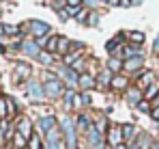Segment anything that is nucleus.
<instances>
[{
    "mask_svg": "<svg viewBox=\"0 0 159 149\" xmlns=\"http://www.w3.org/2000/svg\"><path fill=\"white\" fill-rule=\"evenodd\" d=\"M7 108H9V115H15L17 112V106H15V102L11 97H7Z\"/></svg>",
    "mask_w": 159,
    "mask_h": 149,
    "instance_id": "nucleus-31",
    "label": "nucleus"
},
{
    "mask_svg": "<svg viewBox=\"0 0 159 149\" xmlns=\"http://www.w3.org/2000/svg\"><path fill=\"white\" fill-rule=\"evenodd\" d=\"M153 149H159V145H155V147H153Z\"/></svg>",
    "mask_w": 159,
    "mask_h": 149,
    "instance_id": "nucleus-44",
    "label": "nucleus"
},
{
    "mask_svg": "<svg viewBox=\"0 0 159 149\" xmlns=\"http://www.w3.org/2000/svg\"><path fill=\"white\" fill-rule=\"evenodd\" d=\"M39 127H41L43 132H50V130L56 127V119H54L52 115H48V117H43V119L39 121Z\"/></svg>",
    "mask_w": 159,
    "mask_h": 149,
    "instance_id": "nucleus-12",
    "label": "nucleus"
},
{
    "mask_svg": "<svg viewBox=\"0 0 159 149\" xmlns=\"http://www.w3.org/2000/svg\"><path fill=\"white\" fill-rule=\"evenodd\" d=\"M28 97L30 99H37V102H41V99L45 97V89L39 84V82H28Z\"/></svg>",
    "mask_w": 159,
    "mask_h": 149,
    "instance_id": "nucleus-4",
    "label": "nucleus"
},
{
    "mask_svg": "<svg viewBox=\"0 0 159 149\" xmlns=\"http://www.w3.org/2000/svg\"><path fill=\"white\" fill-rule=\"evenodd\" d=\"M107 143H110V147L123 145V127H118V125L110 127V130H107Z\"/></svg>",
    "mask_w": 159,
    "mask_h": 149,
    "instance_id": "nucleus-3",
    "label": "nucleus"
},
{
    "mask_svg": "<svg viewBox=\"0 0 159 149\" xmlns=\"http://www.w3.org/2000/svg\"><path fill=\"white\" fill-rule=\"evenodd\" d=\"M22 48H24V52H26L28 56H39V54H41V50H39V46H37L34 41H26Z\"/></svg>",
    "mask_w": 159,
    "mask_h": 149,
    "instance_id": "nucleus-15",
    "label": "nucleus"
},
{
    "mask_svg": "<svg viewBox=\"0 0 159 149\" xmlns=\"http://www.w3.org/2000/svg\"><path fill=\"white\" fill-rule=\"evenodd\" d=\"M45 48H48V52H54V50H58V37H50V41L45 43Z\"/></svg>",
    "mask_w": 159,
    "mask_h": 149,
    "instance_id": "nucleus-26",
    "label": "nucleus"
},
{
    "mask_svg": "<svg viewBox=\"0 0 159 149\" xmlns=\"http://www.w3.org/2000/svg\"><path fill=\"white\" fill-rule=\"evenodd\" d=\"M155 52H159V37L155 39Z\"/></svg>",
    "mask_w": 159,
    "mask_h": 149,
    "instance_id": "nucleus-38",
    "label": "nucleus"
},
{
    "mask_svg": "<svg viewBox=\"0 0 159 149\" xmlns=\"http://www.w3.org/2000/svg\"><path fill=\"white\" fill-rule=\"evenodd\" d=\"M140 2H142V0H131V4H140Z\"/></svg>",
    "mask_w": 159,
    "mask_h": 149,
    "instance_id": "nucleus-41",
    "label": "nucleus"
},
{
    "mask_svg": "<svg viewBox=\"0 0 159 149\" xmlns=\"http://www.w3.org/2000/svg\"><path fill=\"white\" fill-rule=\"evenodd\" d=\"M82 149H90V147H82Z\"/></svg>",
    "mask_w": 159,
    "mask_h": 149,
    "instance_id": "nucleus-46",
    "label": "nucleus"
},
{
    "mask_svg": "<svg viewBox=\"0 0 159 149\" xmlns=\"http://www.w3.org/2000/svg\"><path fill=\"white\" fill-rule=\"evenodd\" d=\"M142 97H144V95H142L140 89H129V91H127V99H129V104H133V106H138V104L142 102Z\"/></svg>",
    "mask_w": 159,
    "mask_h": 149,
    "instance_id": "nucleus-11",
    "label": "nucleus"
},
{
    "mask_svg": "<svg viewBox=\"0 0 159 149\" xmlns=\"http://www.w3.org/2000/svg\"><path fill=\"white\" fill-rule=\"evenodd\" d=\"M80 2H82V0H67V4H69V7H78Z\"/></svg>",
    "mask_w": 159,
    "mask_h": 149,
    "instance_id": "nucleus-37",
    "label": "nucleus"
},
{
    "mask_svg": "<svg viewBox=\"0 0 159 149\" xmlns=\"http://www.w3.org/2000/svg\"><path fill=\"white\" fill-rule=\"evenodd\" d=\"M45 149H62L60 134H58V130H56V127L48 132V145H45Z\"/></svg>",
    "mask_w": 159,
    "mask_h": 149,
    "instance_id": "nucleus-6",
    "label": "nucleus"
},
{
    "mask_svg": "<svg viewBox=\"0 0 159 149\" xmlns=\"http://www.w3.org/2000/svg\"><path fill=\"white\" fill-rule=\"evenodd\" d=\"M86 134H88V138H90V147L101 149V132H99L97 127H90Z\"/></svg>",
    "mask_w": 159,
    "mask_h": 149,
    "instance_id": "nucleus-7",
    "label": "nucleus"
},
{
    "mask_svg": "<svg viewBox=\"0 0 159 149\" xmlns=\"http://www.w3.org/2000/svg\"><path fill=\"white\" fill-rule=\"evenodd\" d=\"M62 130H65V138H67V147L75 149L78 147V141H75V127H73V121L69 117H62Z\"/></svg>",
    "mask_w": 159,
    "mask_h": 149,
    "instance_id": "nucleus-2",
    "label": "nucleus"
},
{
    "mask_svg": "<svg viewBox=\"0 0 159 149\" xmlns=\"http://www.w3.org/2000/svg\"><path fill=\"white\" fill-rule=\"evenodd\" d=\"M2 32H4V26H0V35H2Z\"/></svg>",
    "mask_w": 159,
    "mask_h": 149,
    "instance_id": "nucleus-43",
    "label": "nucleus"
},
{
    "mask_svg": "<svg viewBox=\"0 0 159 149\" xmlns=\"http://www.w3.org/2000/svg\"><path fill=\"white\" fill-rule=\"evenodd\" d=\"M112 149H125V145H118V147H112Z\"/></svg>",
    "mask_w": 159,
    "mask_h": 149,
    "instance_id": "nucleus-42",
    "label": "nucleus"
},
{
    "mask_svg": "<svg viewBox=\"0 0 159 149\" xmlns=\"http://www.w3.org/2000/svg\"><path fill=\"white\" fill-rule=\"evenodd\" d=\"M138 108H140L142 112H151V108H148V102H144V99H142V102L138 104Z\"/></svg>",
    "mask_w": 159,
    "mask_h": 149,
    "instance_id": "nucleus-32",
    "label": "nucleus"
},
{
    "mask_svg": "<svg viewBox=\"0 0 159 149\" xmlns=\"http://www.w3.org/2000/svg\"><path fill=\"white\" fill-rule=\"evenodd\" d=\"M129 37H131L133 46H135V43H142V41H144V32H131Z\"/></svg>",
    "mask_w": 159,
    "mask_h": 149,
    "instance_id": "nucleus-28",
    "label": "nucleus"
},
{
    "mask_svg": "<svg viewBox=\"0 0 159 149\" xmlns=\"http://www.w3.org/2000/svg\"><path fill=\"white\" fill-rule=\"evenodd\" d=\"M90 102H93V99H90V95H88V93H82V104H86V106H88Z\"/></svg>",
    "mask_w": 159,
    "mask_h": 149,
    "instance_id": "nucleus-34",
    "label": "nucleus"
},
{
    "mask_svg": "<svg viewBox=\"0 0 159 149\" xmlns=\"http://www.w3.org/2000/svg\"><path fill=\"white\" fill-rule=\"evenodd\" d=\"M43 89H45V97H60V95H65V87H62V82L58 80V78H48V82L43 84Z\"/></svg>",
    "mask_w": 159,
    "mask_h": 149,
    "instance_id": "nucleus-1",
    "label": "nucleus"
},
{
    "mask_svg": "<svg viewBox=\"0 0 159 149\" xmlns=\"http://www.w3.org/2000/svg\"><path fill=\"white\" fill-rule=\"evenodd\" d=\"M142 63H144L142 54H140V56H133V58H127V61H125V69H127V72H135V69L142 67Z\"/></svg>",
    "mask_w": 159,
    "mask_h": 149,
    "instance_id": "nucleus-8",
    "label": "nucleus"
},
{
    "mask_svg": "<svg viewBox=\"0 0 159 149\" xmlns=\"http://www.w3.org/2000/svg\"><path fill=\"white\" fill-rule=\"evenodd\" d=\"M95 84H97V82H95V78H93L90 74H82L80 76V87H82V89L88 91V89H93Z\"/></svg>",
    "mask_w": 159,
    "mask_h": 149,
    "instance_id": "nucleus-13",
    "label": "nucleus"
},
{
    "mask_svg": "<svg viewBox=\"0 0 159 149\" xmlns=\"http://www.w3.org/2000/svg\"><path fill=\"white\" fill-rule=\"evenodd\" d=\"M65 104H67V108H71L75 104V93L73 91H65Z\"/></svg>",
    "mask_w": 159,
    "mask_h": 149,
    "instance_id": "nucleus-23",
    "label": "nucleus"
},
{
    "mask_svg": "<svg viewBox=\"0 0 159 149\" xmlns=\"http://www.w3.org/2000/svg\"><path fill=\"white\" fill-rule=\"evenodd\" d=\"M78 125H80V130H84V132H88L93 125H90V119L86 117V115H80V119H78Z\"/></svg>",
    "mask_w": 159,
    "mask_h": 149,
    "instance_id": "nucleus-19",
    "label": "nucleus"
},
{
    "mask_svg": "<svg viewBox=\"0 0 159 149\" xmlns=\"http://www.w3.org/2000/svg\"><path fill=\"white\" fill-rule=\"evenodd\" d=\"M30 30H32L34 37H43V35L50 32V24H45V22H41V20H32V22H30Z\"/></svg>",
    "mask_w": 159,
    "mask_h": 149,
    "instance_id": "nucleus-5",
    "label": "nucleus"
},
{
    "mask_svg": "<svg viewBox=\"0 0 159 149\" xmlns=\"http://www.w3.org/2000/svg\"><path fill=\"white\" fill-rule=\"evenodd\" d=\"M107 67H110V72H118V69L123 67V63H120L118 58H110V61H107Z\"/></svg>",
    "mask_w": 159,
    "mask_h": 149,
    "instance_id": "nucleus-24",
    "label": "nucleus"
},
{
    "mask_svg": "<svg viewBox=\"0 0 159 149\" xmlns=\"http://www.w3.org/2000/svg\"><path fill=\"white\" fill-rule=\"evenodd\" d=\"M97 84H99V87H107V84H112V76H110V72H101L99 78H97Z\"/></svg>",
    "mask_w": 159,
    "mask_h": 149,
    "instance_id": "nucleus-18",
    "label": "nucleus"
},
{
    "mask_svg": "<svg viewBox=\"0 0 159 149\" xmlns=\"http://www.w3.org/2000/svg\"><path fill=\"white\" fill-rule=\"evenodd\" d=\"M153 95H155V87H148V89H146V97L144 99H151Z\"/></svg>",
    "mask_w": 159,
    "mask_h": 149,
    "instance_id": "nucleus-33",
    "label": "nucleus"
},
{
    "mask_svg": "<svg viewBox=\"0 0 159 149\" xmlns=\"http://www.w3.org/2000/svg\"><path fill=\"white\" fill-rule=\"evenodd\" d=\"M110 87H112V89H116V91H120V89H127V78H123V76H114Z\"/></svg>",
    "mask_w": 159,
    "mask_h": 149,
    "instance_id": "nucleus-16",
    "label": "nucleus"
},
{
    "mask_svg": "<svg viewBox=\"0 0 159 149\" xmlns=\"http://www.w3.org/2000/svg\"><path fill=\"white\" fill-rule=\"evenodd\" d=\"M4 32H9V35H13V32H15V26H4Z\"/></svg>",
    "mask_w": 159,
    "mask_h": 149,
    "instance_id": "nucleus-36",
    "label": "nucleus"
},
{
    "mask_svg": "<svg viewBox=\"0 0 159 149\" xmlns=\"http://www.w3.org/2000/svg\"><path fill=\"white\" fill-rule=\"evenodd\" d=\"M153 80H155V74L153 72H144V76L138 80V89H144V87H151L153 84Z\"/></svg>",
    "mask_w": 159,
    "mask_h": 149,
    "instance_id": "nucleus-14",
    "label": "nucleus"
},
{
    "mask_svg": "<svg viewBox=\"0 0 159 149\" xmlns=\"http://www.w3.org/2000/svg\"><path fill=\"white\" fill-rule=\"evenodd\" d=\"M133 136H135V127H133L131 123L123 125V138H127V141H129V138H133Z\"/></svg>",
    "mask_w": 159,
    "mask_h": 149,
    "instance_id": "nucleus-20",
    "label": "nucleus"
},
{
    "mask_svg": "<svg viewBox=\"0 0 159 149\" xmlns=\"http://www.w3.org/2000/svg\"><path fill=\"white\" fill-rule=\"evenodd\" d=\"M15 147H17V149L26 147V138H24V136H22V134H20V132H17V134H15Z\"/></svg>",
    "mask_w": 159,
    "mask_h": 149,
    "instance_id": "nucleus-27",
    "label": "nucleus"
},
{
    "mask_svg": "<svg viewBox=\"0 0 159 149\" xmlns=\"http://www.w3.org/2000/svg\"><path fill=\"white\" fill-rule=\"evenodd\" d=\"M62 74H65V78H67L69 84H80V76H78L75 69H62Z\"/></svg>",
    "mask_w": 159,
    "mask_h": 149,
    "instance_id": "nucleus-17",
    "label": "nucleus"
},
{
    "mask_svg": "<svg viewBox=\"0 0 159 149\" xmlns=\"http://www.w3.org/2000/svg\"><path fill=\"white\" fill-rule=\"evenodd\" d=\"M157 106H159V95L155 97V108H157Z\"/></svg>",
    "mask_w": 159,
    "mask_h": 149,
    "instance_id": "nucleus-39",
    "label": "nucleus"
},
{
    "mask_svg": "<svg viewBox=\"0 0 159 149\" xmlns=\"http://www.w3.org/2000/svg\"><path fill=\"white\" fill-rule=\"evenodd\" d=\"M107 2H110V4H116V2H120V0H107Z\"/></svg>",
    "mask_w": 159,
    "mask_h": 149,
    "instance_id": "nucleus-40",
    "label": "nucleus"
},
{
    "mask_svg": "<svg viewBox=\"0 0 159 149\" xmlns=\"http://www.w3.org/2000/svg\"><path fill=\"white\" fill-rule=\"evenodd\" d=\"M69 46H71V43H69L67 37H58V52H67Z\"/></svg>",
    "mask_w": 159,
    "mask_h": 149,
    "instance_id": "nucleus-22",
    "label": "nucleus"
},
{
    "mask_svg": "<svg viewBox=\"0 0 159 149\" xmlns=\"http://www.w3.org/2000/svg\"><path fill=\"white\" fill-rule=\"evenodd\" d=\"M17 132H20L24 138H28V141H30V136H32V125H30V121H28V119H20Z\"/></svg>",
    "mask_w": 159,
    "mask_h": 149,
    "instance_id": "nucleus-9",
    "label": "nucleus"
},
{
    "mask_svg": "<svg viewBox=\"0 0 159 149\" xmlns=\"http://www.w3.org/2000/svg\"><path fill=\"white\" fill-rule=\"evenodd\" d=\"M151 117H153L155 121H159V106H157V108H155V110H153V112H151Z\"/></svg>",
    "mask_w": 159,
    "mask_h": 149,
    "instance_id": "nucleus-35",
    "label": "nucleus"
},
{
    "mask_svg": "<svg viewBox=\"0 0 159 149\" xmlns=\"http://www.w3.org/2000/svg\"><path fill=\"white\" fill-rule=\"evenodd\" d=\"M131 149H140V147H138V145H135V147H131Z\"/></svg>",
    "mask_w": 159,
    "mask_h": 149,
    "instance_id": "nucleus-45",
    "label": "nucleus"
},
{
    "mask_svg": "<svg viewBox=\"0 0 159 149\" xmlns=\"http://www.w3.org/2000/svg\"><path fill=\"white\" fill-rule=\"evenodd\" d=\"M15 74H17V80H26L28 76H30V65L17 63V65H15Z\"/></svg>",
    "mask_w": 159,
    "mask_h": 149,
    "instance_id": "nucleus-10",
    "label": "nucleus"
},
{
    "mask_svg": "<svg viewBox=\"0 0 159 149\" xmlns=\"http://www.w3.org/2000/svg\"><path fill=\"white\" fill-rule=\"evenodd\" d=\"M28 145H30V149H41V141H39V136H30Z\"/></svg>",
    "mask_w": 159,
    "mask_h": 149,
    "instance_id": "nucleus-29",
    "label": "nucleus"
},
{
    "mask_svg": "<svg viewBox=\"0 0 159 149\" xmlns=\"http://www.w3.org/2000/svg\"><path fill=\"white\" fill-rule=\"evenodd\" d=\"M9 117V108H7V97H0V119L4 121Z\"/></svg>",
    "mask_w": 159,
    "mask_h": 149,
    "instance_id": "nucleus-21",
    "label": "nucleus"
},
{
    "mask_svg": "<svg viewBox=\"0 0 159 149\" xmlns=\"http://www.w3.org/2000/svg\"><path fill=\"white\" fill-rule=\"evenodd\" d=\"M118 39H120V37H114L112 41H107V43H106V50H107V52H114V50H116V46H118Z\"/></svg>",
    "mask_w": 159,
    "mask_h": 149,
    "instance_id": "nucleus-30",
    "label": "nucleus"
},
{
    "mask_svg": "<svg viewBox=\"0 0 159 149\" xmlns=\"http://www.w3.org/2000/svg\"><path fill=\"white\" fill-rule=\"evenodd\" d=\"M37 58H39L43 65H52V54H50V52H41Z\"/></svg>",
    "mask_w": 159,
    "mask_h": 149,
    "instance_id": "nucleus-25",
    "label": "nucleus"
}]
</instances>
